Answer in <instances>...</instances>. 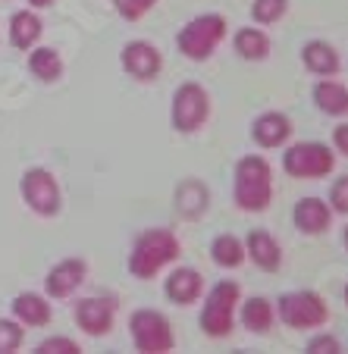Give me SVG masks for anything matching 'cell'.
Wrapping results in <instances>:
<instances>
[{
  "label": "cell",
  "instance_id": "1",
  "mask_svg": "<svg viewBox=\"0 0 348 354\" xmlns=\"http://www.w3.org/2000/svg\"><path fill=\"white\" fill-rule=\"evenodd\" d=\"M182 254V241L173 229H145L135 235L129 251V273L135 279H154L161 270L176 263Z\"/></svg>",
  "mask_w": 348,
  "mask_h": 354
},
{
  "label": "cell",
  "instance_id": "2",
  "mask_svg": "<svg viewBox=\"0 0 348 354\" xmlns=\"http://www.w3.org/2000/svg\"><path fill=\"white\" fill-rule=\"evenodd\" d=\"M232 201L245 214H264L273 201V167L261 154H245L232 173Z\"/></svg>",
  "mask_w": 348,
  "mask_h": 354
},
{
  "label": "cell",
  "instance_id": "3",
  "mask_svg": "<svg viewBox=\"0 0 348 354\" xmlns=\"http://www.w3.org/2000/svg\"><path fill=\"white\" fill-rule=\"evenodd\" d=\"M226 16L223 13H201L188 19L182 26V32L176 35V47H179V54L188 57L192 63H204L217 54V47L226 41Z\"/></svg>",
  "mask_w": 348,
  "mask_h": 354
},
{
  "label": "cell",
  "instance_id": "4",
  "mask_svg": "<svg viewBox=\"0 0 348 354\" xmlns=\"http://www.w3.org/2000/svg\"><path fill=\"white\" fill-rule=\"evenodd\" d=\"M239 301H241V286L232 279H220L214 288H210L204 304H201V314H198L201 333L208 335V339H226V335L232 333Z\"/></svg>",
  "mask_w": 348,
  "mask_h": 354
},
{
  "label": "cell",
  "instance_id": "5",
  "mask_svg": "<svg viewBox=\"0 0 348 354\" xmlns=\"http://www.w3.org/2000/svg\"><path fill=\"white\" fill-rule=\"evenodd\" d=\"M273 308H276V317L282 320V326L298 329V333L320 329L329 320L327 298L320 292H314V288H295V292L280 295V301H276Z\"/></svg>",
  "mask_w": 348,
  "mask_h": 354
},
{
  "label": "cell",
  "instance_id": "6",
  "mask_svg": "<svg viewBox=\"0 0 348 354\" xmlns=\"http://www.w3.org/2000/svg\"><path fill=\"white\" fill-rule=\"evenodd\" d=\"M129 335L138 354H170L176 348V333L170 320L154 308H138L129 317Z\"/></svg>",
  "mask_w": 348,
  "mask_h": 354
},
{
  "label": "cell",
  "instance_id": "7",
  "mask_svg": "<svg viewBox=\"0 0 348 354\" xmlns=\"http://www.w3.org/2000/svg\"><path fill=\"white\" fill-rule=\"evenodd\" d=\"M210 120V94L198 82H182L173 91L170 104V122L179 135H192Z\"/></svg>",
  "mask_w": 348,
  "mask_h": 354
},
{
  "label": "cell",
  "instance_id": "8",
  "mask_svg": "<svg viewBox=\"0 0 348 354\" xmlns=\"http://www.w3.org/2000/svg\"><path fill=\"white\" fill-rule=\"evenodd\" d=\"M282 169L292 179H323L336 169V154L323 141H298L282 154Z\"/></svg>",
  "mask_w": 348,
  "mask_h": 354
},
{
  "label": "cell",
  "instance_id": "9",
  "mask_svg": "<svg viewBox=\"0 0 348 354\" xmlns=\"http://www.w3.org/2000/svg\"><path fill=\"white\" fill-rule=\"evenodd\" d=\"M19 194L26 201V207L35 210L38 216H57L63 207V194H60V185H57L54 173L35 167L22 176L19 182Z\"/></svg>",
  "mask_w": 348,
  "mask_h": 354
},
{
  "label": "cell",
  "instance_id": "10",
  "mask_svg": "<svg viewBox=\"0 0 348 354\" xmlns=\"http://www.w3.org/2000/svg\"><path fill=\"white\" fill-rule=\"evenodd\" d=\"M120 66L122 73L129 75V79L135 82H151L161 75L163 69V54L157 50L151 41L138 38V41H129V44H122L120 50Z\"/></svg>",
  "mask_w": 348,
  "mask_h": 354
},
{
  "label": "cell",
  "instance_id": "11",
  "mask_svg": "<svg viewBox=\"0 0 348 354\" xmlns=\"http://www.w3.org/2000/svg\"><path fill=\"white\" fill-rule=\"evenodd\" d=\"M116 308H120L116 298H82L73 314L75 326L85 335H91V339H101V335H107L110 329H113Z\"/></svg>",
  "mask_w": 348,
  "mask_h": 354
},
{
  "label": "cell",
  "instance_id": "12",
  "mask_svg": "<svg viewBox=\"0 0 348 354\" xmlns=\"http://www.w3.org/2000/svg\"><path fill=\"white\" fill-rule=\"evenodd\" d=\"M85 276H88V263L82 261V257H66V261H60L57 267H51V273H47V279H44L47 298H57V301L73 298L82 288Z\"/></svg>",
  "mask_w": 348,
  "mask_h": 354
},
{
  "label": "cell",
  "instance_id": "13",
  "mask_svg": "<svg viewBox=\"0 0 348 354\" xmlns=\"http://www.w3.org/2000/svg\"><path fill=\"white\" fill-rule=\"evenodd\" d=\"M245 257L264 273H276L282 267V245L267 229H251L245 235Z\"/></svg>",
  "mask_w": 348,
  "mask_h": 354
},
{
  "label": "cell",
  "instance_id": "14",
  "mask_svg": "<svg viewBox=\"0 0 348 354\" xmlns=\"http://www.w3.org/2000/svg\"><path fill=\"white\" fill-rule=\"evenodd\" d=\"M292 226L302 235H323L333 226V207L323 198H302L292 207Z\"/></svg>",
  "mask_w": 348,
  "mask_h": 354
},
{
  "label": "cell",
  "instance_id": "15",
  "mask_svg": "<svg viewBox=\"0 0 348 354\" xmlns=\"http://www.w3.org/2000/svg\"><path fill=\"white\" fill-rule=\"evenodd\" d=\"M163 295H167L173 304H179V308H188L194 301H201L204 276L194 267H176L173 273L167 276V282H163Z\"/></svg>",
  "mask_w": 348,
  "mask_h": 354
},
{
  "label": "cell",
  "instance_id": "16",
  "mask_svg": "<svg viewBox=\"0 0 348 354\" xmlns=\"http://www.w3.org/2000/svg\"><path fill=\"white\" fill-rule=\"evenodd\" d=\"M251 138H255L257 147H267V151L282 147L292 138V120L286 113H280V110H267V113H261L251 122Z\"/></svg>",
  "mask_w": 348,
  "mask_h": 354
},
{
  "label": "cell",
  "instance_id": "17",
  "mask_svg": "<svg viewBox=\"0 0 348 354\" xmlns=\"http://www.w3.org/2000/svg\"><path fill=\"white\" fill-rule=\"evenodd\" d=\"M239 320L248 333H257V335H267L276 323V308L270 304V298L264 295H255V298H241L239 301Z\"/></svg>",
  "mask_w": 348,
  "mask_h": 354
},
{
  "label": "cell",
  "instance_id": "18",
  "mask_svg": "<svg viewBox=\"0 0 348 354\" xmlns=\"http://www.w3.org/2000/svg\"><path fill=\"white\" fill-rule=\"evenodd\" d=\"M302 63H304V69H308V73L320 75V79L339 75V66H342L339 50H336L329 41H320V38L308 41V44L302 47Z\"/></svg>",
  "mask_w": 348,
  "mask_h": 354
},
{
  "label": "cell",
  "instance_id": "19",
  "mask_svg": "<svg viewBox=\"0 0 348 354\" xmlns=\"http://www.w3.org/2000/svg\"><path fill=\"white\" fill-rule=\"evenodd\" d=\"M210 207V192L201 179H182L176 185V210L185 220H201Z\"/></svg>",
  "mask_w": 348,
  "mask_h": 354
},
{
  "label": "cell",
  "instance_id": "20",
  "mask_svg": "<svg viewBox=\"0 0 348 354\" xmlns=\"http://www.w3.org/2000/svg\"><path fill=\"white\" fill-rule=\"evenodd\" d=\"M13 317L22 323V326H47L54 310H51V301L38 292H19L13 298Z\"/></svg>",
  "mask_w": 348,
  "mask_h": 354
},
{
  "label": "cell",
  "instance_id": "21",
  "mask_svg": "<svg viewBox=\"0 0 348 354\" xmlns=\"http://www.w3.org/2000/svg\"><path fill=\"white\" fill-rule=\"evenodd\" d=\"M314 104L327 116H348V85H342L333 75L320 79L314 85Z\"/></svg>",
  "mask_w": 348,
  "mask_h": 354
},
{
  "label": "cell",
  "instance_id": "22",
  "mask_svg": "<svg viewBox=\"0 0 348 354\" xmlns=\"http://www.w3.org/2000/svg\"><path fill=\"white\" fill-rule=\"evenodd\" d=\"M232 47H235V54L248 63H261V60L270 57V38H267V32L257 28V26L239 28L235 38H232Z\"/></svg>",
  "mask_w": 348,
  "mask_h": 354
},
{
  "label": "cell",
  "instance_id": "23",
  "mask_svg": "<svg viewBox=\"0 0 348 354\" xmlns=\"http://www.w3.org/2000/svg\"><path fill=\"white\" fill-rule=\"evenodd\" d=\"M41 32H44L41 19L32 10H19V13H13V19H10V44L19 47V50H32L41 41Z\"/></svg>",
  "mask_w": 348,
  "mask_h": 354
},
{
  "label": "cell",
  "instance_id": "24",
  "mask_svg": "<svg viewBox=\"0 0 348 354\" xmlns=\"http://www.w3.org/2000/svg\"><path fill=\"white\" fill-rule=\"evenodd\" d=\"M210 257L220 270H235L248 261L245 257V241L232 232H220L214 241H210Z\"/></svg>",
  "mask_w": 348,
  "mask_h": 354
},
{
  "label": "cell",
  "instance_id": "25",
  "mask_svg": "<svg viewBox=\"0 0 348 354\" xmlns=\"http://www.w3.org/2000/svg\"><path fill=\"white\" fill-rule=\"evenodd\" d=\"M28 69L41 82H57L63 75V60L54 47H35L32 54H28Z\"/></svg>",
  "mask_w": 348,
  "mask_h": 354
},
{
  "label": "cell",
  "instance_id": "26",
  "mask_svg": "<svg viewBox=\"0 0 348 354\" xmlns=\"http://www.w3.org/2000/svg\"><path fill=\"white\" fill-rule=\"evenodd\" d=\"M289 13V0H255L251 3V19L255 26H273Z\"/></svg>",
  "mask_w": 348,
  "mask_h": 354
},
{
  "label": "cell",
  "instance_id": "27",
  "mask_svg": "<svg viewBox=\"0 0 348 354\" xmlns=\"http://www.w3.org/2000/svg\"><path fill=\"white\" fill-rule=\"evenodd\" d=\"M26 342V329L19 326V320H0V354L19 351Z\"/></svg>",
  "mask_w": 348,
  "mask_h": 354
},
{
  "label": "cell",
  "instance_id": "28",
  "mask_svg": "<svg viewBox=\"0 0 348 354\" xmlns=\"http://www.w3.org/2000/svg\"><path fill=\"white\" fill-rule=\"evenodd\" d=\"M154 3H157V0H113L116 13H120L126 22H138V19H145V16L151 13V10H154Z\"/></svg>",
  "mask_w": 348,
  "mask_h": 354
},
{
  "label": "cell",
  "instance_id": "29",
  "mask_svg": "<svg viewBox=\"0 0 348 354\" xmlns=\"http://www.w3.org/2000/svg\"><path fill=\"white\" fill-rule=\"evenodd\" d=\"M79 342L69 339V335H51L38 345V354H79Z\"/></svg>",
  "mask_w": 348,
  "mask_h": 354
},
{
  "label": "cell",
  "instance_id": "30",
  "mask_svg": "<svg viewBox=\"0 0 348 354\" xmlns=\"http://www.w3.org/2000/svg\"><path fill=\"white\" fill-rule=\"evenodd\" d=\"M329 207H333V214H342L348 216V173L339 176V179L333 182V188H329Z\"/></svg>",
  "mask_w": 348,
  "mask_h": 354
},
{
  "label": "cell",
  "instance_id": "31",
  "mask_svg": "<svg viewBox=\"0 0 348 354\" xmlns=\"http://www.w3.org/2000/svg\"><path fill=\"white\" fill-rule=\"evenodd\" d=\"M308 351L311 354H339L342 351V342L336 339L333 333H317L308 339Z\"/></svg>",
  "mask_w": 348,
  "mask_h": 354
},
{
  "label": "cell",
  "instance_id": "32",
  "mask_svg": "<svg viewBox=\"0 0 348 354\" xmlns=\"http://www.w3.org/2000/svg\"><path fill=\"white\" fill-rule=\"evenodd\" d=\"M333 147L342 157H348V122H339V126L333 129Z\"/></svg>",
  "mask_w": 348,
  "mask_h": 354
},
{
  "label": "cell",
  "instance_id": "33",
  "mask_svg": "<svg viewBox=\"0 0 348 354\" xmlns=\"http://www.w3.org/2000/svg\"><path fill=\"white\" fill-rule=\"evenodd\" d=\"M28 3H32L35 10H44V7H51V3H54V0H28Z\"/></svg>",
  "mask_w": 348,
  "mask_h": 354
},
{
  "label": "cell",
  "instance_id": "34",
  "mask_svg": "<svg viewBox=\"0 0 348 354\" xmlns=\"http://www.w3.org/2000/svg\"><path fill=\"white\" fill-rule=\"evenodd\" d=\"M342 248H345V251H348V226L342 229Z\"/></svg>",
  "mask_w": 348,
  "mask_h": 354
},
{
  "label": "cell",
  "instance_id": "35",
  "mask_svg": "<svg viewBox=\"0 0 348 354\" xmlns=\"http://www.w3.org/2000/svg\"><path fill=\"white\" fill-rule=\"evenodd\" d=\"M345 308H348V286H345Z\"/></svg>",
  "mask_w": 348,
  "mask_h": 354
}]
</instances>
